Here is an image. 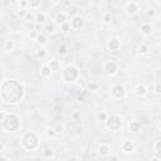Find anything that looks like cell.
I'll list each match as a JSON object with an SVG mask.
<instances>
[{
  "mask_svg": "<svg viewBox=\"0 0 161 161\" xmlns=\"http://www.w3.org/2000/svg\"><path fill=\"white\" fill-rule=\"evenodd\" d=\"M103 21H104V23H110V21H111V16L110 15H106L103 18Z\"/></svg>",
  "mask_w": 161,
  "mask_h": 161,
  "instance_id": "obj_28",
  "label": "cell"
},
{
  "mask_svg": "<svg viewBox=\"0 0 161 161\" xmlns=\"http://www.w3.org/2000/svg\"><path fill=\"white\" fill-rule=\"evenodd\" d=\"M123 93H125V91H123L122 86H115V87L112 88V94L115 96V97H117V98H121L123 96Z\"/></svg>",
  "mask_w": 161,
  "mask_h": 161,
  "instance_id": "obj_6",
  "label": "cell"
},
{
  "mask_svg": "<svg viewBox=\"0 0 161 161\" xmlns=\"http://www.w3.org/2000/svg\"><path fill=\"white\" fill-rule=\"evenodd\" d=\"M64 77H66L67 81H74L78 77V71L76 67L73 66H68L66 69H64Z\"/></svg>",
  "mask_w": 161,
  "mask_h": 161,
  "instance_id": "obj_5",
  "label": "cell"
},
{
  "mask_svg": "<svg viewBox=\"0 0 161 161\" xmlns=\"http://www.w3.org/2000/svg\"><path fill=\"white\" fill-rule=\"evenodd\" d=\"M56 132H57V133H62V132H63V126H62V125H58V126H57Z\"/></svg>",
  "mask_w": 161,
  "mask_h": 161,
  "instance_id": "obj_25",
  "label": "cell"
},
{
  "mask_svg": "<svg viewBox=\"0 0 161 161\" xmlns=\"http://www.w3.org/2000/svg\"><path fill=\"white\" fill-rule=\"evenodd\" d=\"M142 31H144L145 34H148L150 31H151V27H150V25H147V24L142 25Z\"/></svg>",
  "mask_w": 161,
  "mask_h": 161,
  "instance_id": "obj_18",
  "label": "cell"
},
{
  "mask_svg": "<svg viewBox=\"0 0 161 161\" xmlns=\"http://www.w3.org/2000/svg\"><path fill=\"white\" fill-rule=\"evenodd\" d=\"M88 88L91 91H94V89H97V84H96V83H89L88 84Z\"/></svg>",
  "mask_w": 161,
  "mask_h": 161,
  "instance_id": "obj_24",
  "label": "cell"
},
{
  "mask_svg": "<svg viewBox=\"0 0 161 161\" xmlns=\"http://www.w3.org/2000/svg\"><path fill=\"white\" fill-rule=\"evenodd\" d=\"M23 144H24V146H25L28 150L35 148L37 145H38V137H37V135L33 133V132L27 133V135L24 136V138H23Z\"/></svg>",
  "mask_w": 161,
  "mask_h": 161,
  "instance_id": "obj_3",
  "label": "cell"
},
{
  "mask_svg": "<svg viewBox=\"0 0 161 161\" xmlns=\"http://www.w3.org/2000/svg\"><path fill=\"white\" fill-rule=\"evenodd\" d=\"M49 68L52 71H58L59 69V62L58 60H52L50 64H49Z\"/></svg>",
  "mask_w": 161,
  "mask_h": 161,
  "instance_id": "obj_12",
  "label": "cell"
},
{
  "mask_svg": "<svg viewBox=\"0 0 161 161\" xmlns=\"http://www.w3.org/2000/svg\"><path fill=\"white\" fill-rule=\"evenodd\" d=\"M68 28H69V25H68V24H63V27H62V29H63L64 31H67V30H68Z\"/></svg>",
  "mask_w": 161,
  "mask_h": 161,
  "instance_id": "obj_33",
  "label": "cell"
},
{
  "mask_svg": "<svg viewBox=\"0 0 161 161\" xmlns=\"http://www.w3.org/2000/svg\"><path fill=\"white\" fill-rule=\"evenodd\" d=\"M3 126L6 128L8 131H15L19 127V118L15 115H8L6 118L3 120Z\"/></svg>",
  "mask_w": 161,
  "mask_h": 161,
  "instance_id": "obj_2",
  "label": "cell"
},
{
  "mask_svg": "<svg viewBox=\"0 0 161 161\" xmlns=\"http://www.w3.org/2000/svg\"><path fill=\"white\" fill-rule=\"evenodd\" d=\"M53 30H54V27H52V25H48V27H47V31H49V33H52Z\"/></svg>",
  "mask_w": 161,
  "mask_h": 161,
  "instance_id": "obj_31",
  "label": "cell"
},
{
  "mask_svg": "<svg viewBox=\"0 0 161 161\" xmlns=\"http://www.w3.org/2000/svg\"><path fill=\"white\" fill-rule=\"evenodd\" d=\"M98 120H102V121L106 120V115H104L103 112H102V113H98Z\"/></svg>",
  "mask_w": 161,
  "mask_h": 161,
  "instance_id": "obj_27",
  "label": "cell"
},
{
  "mask_svg": "<svg viewBox=\"0 0 161 161\" xmlns=\"http://www.w3.org/2000/svg\"><path fill=\"white\" fill-rule=\"evenodd\" d=\"M73 117H74V118H78L79 115H78V113H74V115H73Z\"/></svg>",
  "mask_w": 161,
  "mask_h": 161,
  "instance_id": "obj_37",
  "label": "cell"
},
{
  "mask_svg": "<svg viewBox=\"0 0 161 161\" xmlns=\"http://www.w3.org/2000/svg\"><path fill=\"white\" fill-rule=\"evenodd\" d=\"M107 152H108V147H107V146H101L100 147V154L101 155H107Z\"/></svg>",
  "mask_w": 161,
  "mask_h": 161,
  "instance_id": "obj_17",
  "label": "cell"
},
{
  "mask_svg": "<svg viewBox=\"0 0 161 161\" xmlns=\"http://www.w3.org/2000/svg\"><path fill=\"white\" fill-rule=\"evenodd\" d=\"M44 19H45V15H44V14H39V15L37 16V21H38V23H43Z\"/></svg>",
  "mask_w": 161,
  "mask_h": 161,
  "instance_id": "obj_21",
  "label": "cell"
},
{
  "mask_svg": "<svg viewBox=\"0 0 161 161\" xmlns=\"http://www.w3.org/2000/svg\"><path fill=\"white\" fill-rule=\"evenodd\" d=\"M44 56H45V52H44V50H40V52L38 53V57H40V58H43Z\"/></svg>",
  "mask_w": 161,
  "mask_h": 161,
  "instance_id": "obj_30",
  "label": "cell"
},
{
  "mask_svg": "<svg viewBox=\"0 0 161 161\" xmlns=\"http://www.w3.org/2000/svg\"><path fill=\"white\" fill-rule=\"evenodd\" d=\"M38 43H40V44H44V43H45L44 35H39V37H38Z\"/></svg>",
  "mask_w": 161,
  "mask_h": 161,
  "instance_id": "obj_23",
  "label": "cell"
},
{
  "mask_svg": "<svg viewBox=\"0 0 161 161\" xmlns=\"http://www.w3.org/2000/svg\"><path fill=\"white\" fill-rule=\"evenodd\" d=\"M122 148H123V151H132V148H133V145H132V142L131 141H127V142H125L123 144V146H122Z\"/></svg>",
  "mask_w": 161,
  "mask_h": 161,
  "instance_id": "obj_11",
  "label": "cell"
},
{
  "mask_svg": "<svg viewBox=\"0 0 161 161\" xmlns=\"http://www.w3.org/2000/svg\"><path fill=\"white\" fill-rule=\"evenodd\" d=\"M12 47H13V43H12V42H6V48H8V49H10Z\"/></svg>",
  "mask_w": 161,
  "mask_h": 161,
  "instance_id": "obj_34",
  "label": "cell"
},
{
  "mask_svg": "<svg viewBox=\"0 0 161 161\" xmlns=\"http://www.w3.org/2000/svg\"><path fill=\"white\" fill-rule=\"evenodd\" d=\"M58 53H60V54H64V53H66V48H64V47H59Z\"/></svg>",
  "mask_w": 161,
  "mask_h": 161,
  "instance_id": "obj_29",
  "label": "cell"
},
{
  "mask_svg": "<svg viewBox=\"0 0 161 161\" xmlns=\"http://www.w3.org/2000/svg\"><path fill=\"white\" fill-rule=\"evenodd\" d=\"M147 15H154V12H152V10H150V12L147 13Z\"/></svg>",
  "mask_w": 161,
  "mask_h": 161,
  "instance_id": "obj_38",
  "label": "cell"
},
{
  "mask_svg": "<svg viewBox=\"0 0 161 161\" xmlns=\"http://www.w3.org/2000/svg\"><path fill=\"white\" fill-rule=\"evenodd\" d=\"M146 93V88L144 87V86H138L137 87V94L138 96H144Z\"/></svg>",
  "mask_w": 161,
  "mask_h": 161,
  "instance_id": "obj_16",
  "label": "cell"
},
{
  "mask_svg": "<svg viewBox=\"0 0 161 161\" xmlns=\"http://www.w3.org/2000/svg\"><path fill=\"white\" fill-rule=\"evenodd\" d=\"M121 125H122V121H121L120 117H117V116H111L110 118L107 120V127H108L110 130H113V131L118 130L121 127Z\"/></svg>",
  "mask_w": 161,
  "mask_h": 161,
  "instance_id": "obj_4",
  "label": "cell"
},
{
  "mask_svg": "<svg viewBox=\"0 0 161 161\" xmlns=\"http://www.w3.org/2000/svg\"><path fill=\"white\" fill-rule=\"evenodd\" d=\"M138 50H140V53L145 54V53H147V52H148V47H147V45H141L140 48H138Z\"/></svg>",
  "mask_w": 161,
  "mask_h": 161,
  "instance_id": "obj_20",
  "label": "cell"
},
{
  "mask_svg": "<svg viewBox=\"0 0 161 161\" xmlns=\"http://www.w3.org/2000/svg\"><path fill=\"white\" fill-rule=\"evenodd\" d=\"M155 91H156L157 93H161V86H160V84H157L156 87H155Z\"/></svg>",
  "mask_w": 161,
  "mask_h": 161,
  "instance_id": "obj_32",
  "label": "cell"
},
{
  "mask_svg": "<svg viewBox=\"0 0 161 161\" xmlns=\"http://www.w3.org/2000/svg\"><path fill=\"white\" fill-rule=\"evenodd\" d=\"M83 25V19L81 16H74L72 19V27L76 28V29H79Z\"/></svg>",
  "mask_w": 161,
  "mask_h": 161,
  "instance_id": "obj_7",
  "label": "cell"
},
{
  "mask_svg": "<svg viewBox=\"0 0 161 161\" xmlns=\"http://www.w3.org/2000/svg\"><path fill=\"white\" fill-rule=\"evenodd\" d=\"M64 20H66V16H64L63 14H58L57 18H56V21L58 24H63L64 23Z\"/></svg>",
  "mask_w": 161,
  "mask_h": 161,
  "instance_id": "obj_14",
  "label": "cell"
},
{
  "mask_svg": "<svg viewBox=\"0 0 161 161\" xmlns=\"http://www.w3.org/2000/svg\"><path fill=\"white\" fill-rule=\"evenodd\" d=\"M53 155V152H52V150L50 148H45V152H44V156L45 157H50Z\"/></svg>",
  "mask_w": 161,
  "mask_h": 161,
  "instance_id": "obj_22",
  "label": "cell"
},
{
  "mask_svg": "<svg viewBox=\"0 0 161 161\" xmlns=\"http://www.w3.org/2000/svg\"><path fill=\"white\" fill-rule=\"evenodd\" d=\"M127 10H128V13H130V14H135L137 12V6L135 4H130L127 6Z\"/></svg>",
  "mask_w": 161,
  "mask_h": 161,
  "instance_id": "obj_13",
  "label": "cell"
},
{
  "mask_svg": "<svg viewBox=\"0 0 161 161\" xmlns=\"http://www.w3.org/2000/svg\"><path fill=\"white\" fill-rule=\"evenodd\" d=\"M140 127H141V123L138 122V121H135V122H131V125H130V130H131L132 132H136V131L140 130Z\"/></svg>",
  "mask_w": 161,
  "mask_h": 161,
  "instance_id": "obj_10",
  "label": "cell"
},
{
  "mask_svg": "<svg viewBox=\"0 0 161 161\" xmlns=\"http://www.w3.org/2000/svg\"><path fill=\"white\" fill-rule=\"evenodd\" d=\"M50 72H52V69L50 68H48V67H43L42 68V74L43 76H50Z\"/></svg>",
  "mask_w": 161,
  "mask_h": 161,
  "instance_id": "obj_15",
  "label": "cell"
},
{
  "mask_svg": "<svg viewBox=\"0 0 161 161\" xmlns=\"http://www.w3.org/2000/svg\"><path fill=\"white\" fill-rule=\"evenodd\" d=\"M23 96V87L16 81H6L1 86V97L5 102L15 103Z\"/></svg>",
  "mask_w": 161,
  "mask_h": 161,
  "instance_id": "obj_1",
  "label": "cell"
},
{
  "mask_svg": "<svg viewBox=\"0 0 161 161\" xmlns=\"http://www.w3.org/2000/svg\"><path fill=\"white\" fill-rule=\"evenodd\" d=\"M160 127H161V126H160Z\"/></svg>",
  "mask_w": 161,
  "mask_h": 161,
  "instance_id": "obj_40",
  "label": "cell"
},
{
  "mask_svg": "<svg viewBox=\"0 0 161 161\" xmlns=\"http://www.w3.org/2000/svg\"><path fill=\"white\" fill-rule=\"evenodd\" d=\"M24 14H25V12H19V13H18V15H19V16H23Z\"/></svg>",
  "mask_w": 161,
  "mask_h": 161,
  "instance_id": "obj_36",
  "label": "cell"
},
{
  "mask_svg": "<svg viewBox=\"0 0 161 161\" xmlns=\"http://www.w3.org/2000/svg\"><path fill=\"white\" fill-rule=\"evenodd\" d=\"M106 72L107 73H115L116 72V64L113 63V62H108L106 64Z\"/></svg>",
  "mask_w": 161,
  "mask_h": 161,
  "instance_id": "obj_8",
  "label": "cell"
},
{
  "mask_svg": "<svg viewBox=\"0 0 161 161\" xmlns=\"http://www.w3.org/2000/svg\"><path fill=\"white\" fill-rule=\"evenodd\" d=\"M47 135H48V136H53V135H54V130H48Z\"/></svg>",
  "mask_w": 161,
  "mask_h": 161,
  "instance_id": "obj_35",
  "label": "cell"
},
{
  "mask_svg": "<svg viewBox=\"0 0 161 161\" xmlns=\"http://www.w3.org/2000/svg\"><path fill=\"white\" fill-rule=\"evenodd\" d=\"M156 151H157L159 154H161V141H159V142L156 144Z\"/></svg>",
  "mask_w": 161,
  "mask_h": 161,
  "instance_id": "obj_26",
  "label": "cell"
},
{
  "mask_svg": "<svg viewBox=\"0 0 161 161\" xmlns=\"http://www.w3.org/2000/svg\"><path fill=\"white\" fill-rule=\"evenodd\" d=\"M53 1H58V0H53Z\"/></svg>",
  "mask_w": 161,
  "mask_h": 161,
  "instance_id": "obj_39",
  "label": "cell"
},
{
  "mask_svg": "<svg viewBox=\"0 0 161 161\" xmlns=\"http://www.w3.org/2000/svg\"><path fill=\"white\" fill-rule=\"evenodd\" d=\"M118 47H120V43H118V40H116V39H112L108 43V48L111 50H117V49H118Z\"/></svg>",
  "mask_w": 161,
  "mask_h": 161,
  "instance_id": "obj_9",
  "label": "cell"
},
{
  "mask_svg": "<svg viewBox=\"0 0 161 161\" xmlns=\"http://www.w3.org/2000/svg\"><path fill=\"white\" fill-rule=\"evenodd\" d=\"M28 3L30 4V6H38L40 0H28Z\"/></svg>",
  "mask_w": 161,
  "mask_h": 161,
  "instance_id": "obj_19",
  "label": "cell"
}]
</instances>
